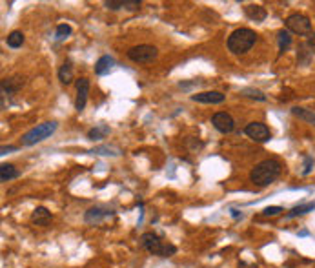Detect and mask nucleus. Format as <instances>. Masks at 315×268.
<instances>
[{
  "label": "nucleus",
  "mask_w": 315,
  "mask_h": 268,
  "mask_svg": "<svg viewBox=\"0 0 315 268\" xmlns=\"http://www.w3.org/2000/svg\"><path fill=\"white\" fill-rule=\"evenodd\" d=\"M18 176H20V174H18V170H16L13 164L4 162V164L0 166V180H2V182H7V180H11V179H16Z\"/></svg>",
  "instance_id": "obj_17"
},
{
  "label": "nucleus",
  "mask_w": 315,
  "mask_h": 268,
  "mask_svg": "<svg viewBox=\"0 0 315 268\" xmlns=\"http://www.w3.org/2000/svg\"><path fill=\"white\" fill-rule=\"evenodd\" d=\"M11 150H15V146H2V155H5L7 152H11Z\"/></svg>",
  "instance_id": "obj_29"
},
{
  "label": "nucleus",
  "mask_w": 315,
  "mask_h": 268,
  "mask_svg": "<svg viewBox=\"0 0 315 268\" xmlns=\"http://www.w3.org/2000/svg\"><path fill=\"white\" fill-rule=\"evenodd\" d=\"M108 134H109L108 126H106V124H98V126H95L93 130H89V132H88V139H91V140L104 139V137H106Z\"/></svg>",
  "instance_id": "obj_21"
},
{
  "label": "nucleus",
  "mask_w": 315,
  "mask_h": 268,
  "mask_svg": "<svg viewBox=\"0 0 315 268\" xmlns=\"http://www.w3.org/2000/svg\"><path fill=\"white\" fill-rule=\"evenodd\" d=\"M22 84H24V80H22L20 77L4 78V80H2V95H5V92L7 93L16 92L18 88H22Z\"/></svg>",
  "instance_id": "obj_18"
},
{
  "label": "nucleus",
  "mask_w": 315,
  "mask_h": 268,
  "mask_svg": "<svg viewBox=\"0 0 315 268\" xmlns=\"http://www.w3.org/2000/svg\"><path fill=\"white\" fill-rule=\"evenodd\" d=\"M306 162H305V170H303V176H308L312 172V164H314V160H312V157H306Z\"/></svg>",
  "instance_id": "obj_27"
},
{
  "label": "nucleus",
  "mask_w": 315,
  "mask_h": 268,
  "mask_svg": "<svg viewBox=\"0 0 315 268\" xmlns=\"http://www.w3.org/2000/svg\"><path fill=\"white\" fill-rule=\"evenodd\" d=\"M104 6L111 11H117V10H129V11H135L140 8V0H108V2H104Z\"/></svg>",
  "instance_id": "obj_11"
},
{
  "label": "nucleus",
  "mask_w": 315,
  "mask_h": 268,
  "mask_svg": "<svg viewBox=\"0 0 315 268\" xmlns=\"http://www.w3.org/2000/svg\"><path fill=\"white\" fill-rule=\"evenodd\" d=\"M57 126H58V124L55 122V120H51V122L38 124V126H35V128H31L29 132H26V134L22 135V144H24V146H33V144H36V142H42V140L47 139L49 135L55 134Z\"/></svg>",
  "instance_id": "obj_4"
},
{
  "label": "nucleus",
  "mask_w": 315,
  "mask_h": 268,
  "mask_svg": "<svg viewBox=\"0 0 315 268\" xmlns=\"http://www.w3.org/2000/svg\"><path fill=\"white\" fill-rule=\"evenodd\" d=\"M113 66H115L113 57L104 55V57L98 58L97 64H95V73H97V75H106V73L111 72V68H113Z\"/></svg>",
  "instance_id": "obj_14"
},
{
  "label": "nucleus",
  "mask_w": 315,
  "mask_h": 268,
  "mask_svg": "<svg viewBox=\"0 0 315 268\" xmlns=\"http://www.w3.org/2000/svg\"><path fill=\"white\" fill-rule=\"evenodd\" d=\"M24 33L22 31H11L9 35H7V38H5V44L9 48H13V50H16V48H20L22 44H24Z\"/></svg>",
  "instance_id": "obj_20"
},
{
  "label": "nucleus",
  "mask_w": 315,
  "mask_h": 268,
  "mask_svg": "<svg viewBox=\"0 0 315 268\" xmlns=\"http://www.w3.org/2000/svg\"><path fill=\"white\" fill-rule=\"evenodd\" d=\"M31 222H35V224H38V226H46V224L51 222V214H49L47 208H44V206L35 208L31 214Z\"/></svg>",
  "instance_id": "obj_12"
},
{
  "label": "nucleus",
  "mask_w": 315,
  "mask_h": 268,
  "mask_svg": "<svg viewBox=\"0 0 315 268\" xmlns=\"http://www.w3.org/2000/svg\"><path fill=\"white\" fill-rule=\"evenodd\" d=\"M244 132H246V135H248L250 139L255 140V142H266V140L272 139V134H270L268 126L263 122H250Z\"/></svg>",
  "instance_id": "obj_7"
},
{
  "label": "nucleus",
  "mask_w": 315,
  "mask_h": 268,
  "mask_svg": "<svg viewBox=\"0 0 315 268\" xmlns=\"http://www.w3.org/2000/svg\"><path fill=\"white\" fill-rule=\"evenodd\" d=\"M292 114H294L295 117H299L301 120H306V122H310V124H314V126H315V114L312 112V110L295 106V108H292Z\"/></svg>",
  "instance_id": "obj_19"
},
{
  "label": "nucleus",
  "mask_w": 315,
  "mask_h": 268,
  "mask_svg": "<svg viewBox=\"0 0 315 268\" xmlns=\"http://www.w3.org/2000/svg\"><path fill=\"white\" fill-rule=\"evenodd\" d=\"M281 212H283V208H281V206H268V208H264L263 216H266V217H275V216H279Z\"/></svg>",
  "instance_id": "obj_26"
},
{
  "label": "nucleus",
  "mask_w": 315,
  "mask_h": 268,
  "mask_svg": "<svg viewBox=\"0 0 315 268\" xmlns=\"http://www.w3.org/2000/svg\"><path fill=\"white\" fill-rule=\"evenodd\" d=\"M281 170H283V166H281L279 160H275V159L261 160V162L255 164V168L250 172V180L257 186H268L281 176Z\"/></svg>",
  "instance_id": "obj_1"
},
{
  "label": "nucleus",
  "mask_w": 315,
  "mask_h": 268,
  "mask_svg": "<svg viewBox=\"0 0 315 268\" xmlns=\"http://www.w3.org/2000/svg\"><path fill=\"white\" fill-rule=\"evenodd\" d=\"M212 124L221 134H232L233 130H235V120H233L232 115L226 114V112H217V114L212 117Z\"/></svg>",
  "instance_id": "obj_8"
},
{
  "label": "nucleus",
  "mask_w": 315,
  "mask_h": 268,
  "mask_svg": "<svg viewBox=\"0 0 315 268\" xmlns=\"http://www.w3.org/2000/svg\"><path fill=\"white\" fill-rule=\"evenodd\" d=\"M71 35V26H67V24H60L57 28V40H64L67 36Z\"/></svg>",
  "instance_id": "obj_25"
},
{
  "label": "nucleus",
  "mask_w": 315,
  "mask_h": 268,
  "mask_svg": "<svg viewBox=\"0 0 315 268\" xmlns=\"http://www.w3.org/2000/svg\"><path fill=\"white\" fill-rule=\"evenodd\" d=\"M73 66H71V62L67 60V62H64L62 66H60V70H58V78H60V82L62 84H71L73 82Z\"/></svg>",
  "instance_id": "obj_15"
},
{
  "label": "nucleus",
  "mask_w": 315,
  "mask_h": 268,
  "mask_svg": "<svg viewBox=\"0 0 315 268\" xmlns=\"http://www.w3.org/2000/svg\"><path fill=\"white\" fill-rule=\"evenodd\" d=\"M286 30L294 35H310L312 33V22L308 16L301 15V13H294L286 18Z\"/></svg>",
  "instance_id": "obj_6"
},
{
  "label": "nucleus",
  "mask_w": 315,
  "mask_h": 268,
  "mask_svg": "<svg viewBox=\"0 0 315 268\" xmlns=\"http://www.w3.org/2000/svg\"><path fill=\"white\" fill-rule=\"evenodd\" d=\"M88 93H89V80L88 78H78L77 80V100H75V108L77 112H82L88 102Z\"/></svg>",
  "instance_id": "obj_9"
},
{
  "label": "nucleus",
  "mask_w": 315,
  "mask_h": 268,
  "mask_svg": "<svg viewBox=\"0 0 315 268\" xmlns=\"http://www.w3.org/2000/svg\"><path fill=\"white\" fill-rule=\"evenodd\" d=\"M191 98H193L195 102H201V104H221L226 100V95L221 92H202V93L193 95Z\"/></svg>",
  "instance_id": "obj_10"
},
{
  "label": "nucleus",
  "mask_w": 315,
  "mask_h": 268,
  "mask_svg": "<svg viewBox=\"0 0 315 268\" xmlns=\"http://www.w3.org/2000/svg\"><path fill=\"white\" fill-rule=\"evenodd\" d=\"M241 93H243V95H246V97H250V98H257V100H266V95H264L263 92H259V90L244 88V90H241Z\"/></svg>",
  "instance_id": "obj_24"
},
{
  "label": "nucleus",
  "mask_w": 315,
  "mask_h": 268,
  "mask_svg": "<svg viewBox=\"0 0 315 268\" xmlns=\"http://www.w3.org/2000/svg\"><path fill=\"white\" fill-rule=\"evenodd\" d=\"M140 244L144 250H148L153 256H160V258H170L177 252V248L170 242H164L162 239L153 232H146L140 236Z\"/></svg>",
  "instance_id": "obj_3"
},
{
  "label": "nucleus",
  "mask_w": 315,
  "mask_h": 268,
  "mask_svg": "<svg viewBox=\"0 0 315 268\" xmlns=\"http://www.w3.org/2000/svg\"><path fill=\"white\" fill-rule=\"evenodd\" d=\"M246 15H248V18H252V20L255 22H261L266 18V10H264L263 6H246Z\"/></svg>",
  "instance_id": "obj_16"
},
{
  "label": "nucleus",
  "mask_w": 315,
  "mask_h": 268,
  "mask_svg": "<svg viewBox=\"0 0 315 268\" xmlns=\"http://www.w3.org/2000/svg\"><path fill=\"white\" fill-rule=\"evenodd\" d=\"M314 210H315V202H308V204H301V206L292 208V210L286 214V217H288V219H292V217L305 216V214H308V212H314Z\"/></svg>",
  "instance_id": "obj_22"
},
{
  "label": "nucleus",
  "mask_w": 315,
  "mask_h": 268,
  "mask_svg": "<svg viewBox=\"0 0 315 268\" xmlns=\"http://www.w3.org/2000/svg\"><path fill=\"white\" fill-rule=\"evenodd\" d=\"M308 44H310V46H314V48H315V33H314V35L310 36V40H308Z\"/></svg>",
  "instance_id": "obj_30"
},
{
  "label": "nucleus",
  "mask_w": 315,
  "mask_h": 268,
  "mask_svg": "<svg viewBox=\"0 0 315 268\" xmlns=\"http://www.w3.org/2000/svg\"><path fill=\"white\" fill-rule=\"evenodd\" d=\"M108 216H113V212H106L100 206H95L86 212V217H84V219H86V222H100L104 217H108Z\"/></svg>",
  "instance_id": "obj_13"
},
{
  "label": "nucleus",
  "mask_w": 315,
  "mask_h": 268,
  "mask_svg": "<svg viewBox=\"0 0 315 268\" xmlns=\"http://www.w3.org/2000/svg\"><path fill=\"white\" fill-rule=\"evenodd\" d=\"M157 55H159V50L155 46H150V44H139V46L128 50V58L137 62V64H148V62L155 60Z\"/></svg>",
  "instance_id": "obj_5"
},
{
  "label": "nucleus",
  "mask_w": 315,
  "mask_h": 268,
  "mask_svg": "<svg viewBox=\"0 0 315 268\" xmlns=\"http://www.w3.org/2000/svg\"><path fill=\"white\" fill-rule=\"evenodd\" d=\"M239 268H259L257 264H248V263H244V261H241L239 263Z\"/></svg>",
  "instance_id": "obj_28"
},
{
  "label": "nucleus",
  "mask_w": 315,
  "mask_h": 268,
  "mask_svg": "<svg viewBox=\"0 0 315 268\" xmlns=\"http://www.w3.org/2000/svg\"><path fill=\"white\" fill-rule=\"evenodd\" d=\"M255 42H257V33L250 28H241L228 36V50L233 55H244L255 46Z\"/></svg>",
  "instance_id": "obj_2"
},
{
  "label": "nucleus",
  "mask_w": 315,
  "mask_h": 268,
  "mask_svg": "<svg viewBox=\"0 0 315 268\" xmlns=\"http://www.w3.org/2000/svg\"><path fill=\"white\" fill-rule=\"evenodd\" d=\"M292 44V33L288 30H281L279 31V52L284 53Z\"/></svg>",
  "instance_id": "obj_23"
}]
</instances>
